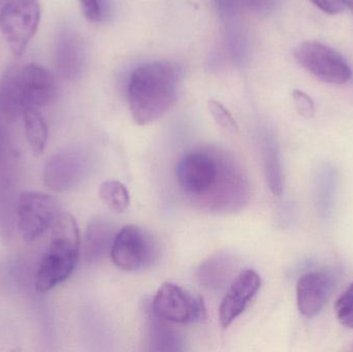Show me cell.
<instances>
[{
  "label": "cell",
  "instance_id": "obj_1",
  "mask_svg": "<svg viewBox=\"0 0 353 352\" xmlns=\"http://www.w3.org/2000/svg\"><path fill=\"white\" fill-rule=\"evenodd\" d=\"M176 177L185 196L205 212H238L250 198L246 172L234 155L217 147L185 153L176 163Z\"/></svg>",
  "mask_w": 353,
  "mask_h": 352
},
{
  "label": "cell",
  "instance_id": "obj_2",
  "mask_svg": "<svg viewBox=\"0 0 353 352\" xmlns=\"http://www.w3.org/2000/svg\"><path fill=\"white\" fill-rule=\"evenodd\" d=\"M178 82V72L171 62H148L136 68L128 83V105L134 122L147 125L163 117L175 103Z\"/></svg>",
  "mask_w": 353,
  "mask_h": 352
},
{
  "label": "cell",
  "instance_id": "obj_3",
  "mask_svg": "<svg viewBox=\"0 0 353 352\" xmlns=\"http://www.w3.org/2000/svg\"><path fill=\"white\" fill-rule=\"evenodd\" d=\"M57 96L55 76L39 64H14L10 66L0 81V109L14 119L28 107H47Z\"/></svg>",
  "mask_w": 353,
  "mask_h": 352
},
{
  "label": "cell",
  "instance_id": "obj_4",
  "mask_svg": "<svg viewBox=\"0 0 353 352\" xmlns=\"http://www.w3.org/2000/svg\"><path fill=\"white\" fill-rule=\"evenodd\" d=\"M80 233L76 219L70 213H60L51 229L47 251L39 262L35 289L47 293L70 278L80 254Z\"/></svg>",
  "mask_w": 353,
  "mask_h": 352
},
{
  "label": "cell",
  "instance_id": "obj_5",
  "mask_svg": "<svg viewBox=\"0 0 353 352\" xmlns=\"http://www.w3.org/2000/svg\"><path fill=\"white\" fill-rule=\"evenodd\" d=\"M39 0H6L0 10V30L14 55L26 52L41 22Z\"/></svg>",
  "mask_w": 353,
  "mask_h": 352
},
{
  "label": "cell",
  "instance_id": "obj_6",
  "mask_svg": "<svg viewBox=\"0 0 353 352\" xmlns=\"http://www.w3.org/2000/svg\"><path fill=\"white\" fill-rule=\"evenodd\" d=\"M159 256L157 240L143 227L125 225L116 234L111 258L121 270L132 272L148 268L157 262Z\"/></svg>",
  "mask_w": 353,
  "mask_h": 352
},
{
  "label": "cell",
  "instance_id": "obj_7",
  "mask_svg": "<svg viewBox=\"0 0 353 352\" xmlns=\"http://www.w3.org/2000/svg\"><path fill=\"white\" fill-rule=\"evenodd\" d=\"M59 214L57 198L41 192H23L17 200V229L24 241L34 242L52 229Z\"/></svg>",
  "mask_w": 353,
  "mask_h": 352
},
{
  "label": "cell",
  "instance_id": "obj_8",
  "mask_svg": "<svg viewBox=\"0 0 353 352\" xmlns=\"http://www.w3.org/2000/svg\"><path fill=\"white\" fill-rule=\"evenodd\" d=\"M294 58L306 72L321 82L342 85L352 79V70L343 56L325 43L305 41L296 48Z\"/></svg>",
  "mask_w": 353,
  "mask_h": 352
},
{
  "label": "cell",
  "instance_id": "obj_9",
  "mask_svg": "<svg viewBox=\"0 0 353 352\" xmlns=\"http://www.w3.org/2000/svg\"><path fill=\"white\" fill-rule=\"evenodd\" d=\"M151 311L161 320L173 324H194L205 318V307L199 296L175 283L159 287L151 304Z\"/></svg>",
  "mask_w": 353,
  "mask_h": 352
},
{
  "label": "cell",
  "instance_id": "obj_10",
  "mask_svg": "<svg viewBox=\"0 0 353 352\" xmlns=\"http://www.w3.org/2000/svg\"><path fill=\"white\" fill-rule=\"evenodd\" d=\"M86 158L77 150H64L50 157L43 172V184L54 191L78 185L86 171Z\"/></svg>",
  "mask_w": 353,
  "mask_h": 352
},
{
  "label": "cell",
  "instance_id": "obj_11",
  "mask_svg": "<svg viewBox=\"0 0 353 352\" xmlns=\"http://www.w3.org/2000/svg\"><path fill=\"white\" fill-rule=\"evenodd\" d=\"M261 285V276L253 270L243 271L234 278L220 304L219 324L222 328H228L245 311Z\"/></svg>",
  "mask_w": 353,
  "mask_h": 352
},
{
  "label": "cell",
  "instance_id": "obj_12",
  "mask_svg": "<svg viewBox=\"0 0 353 352\" xmlns=\"http://www.w3.org/2000/svg\"><path fill=\"white\" fill-rule=\"evenodd\" d=\"M335 285V276L329 271H316L301 276L296 284L299 310L306 318H314L325 307Z\"/></svg>",
  "mask_w": 353,
  "mask_h": 352
},
{
  "label": "cell",
  "instance_id": "obj_13",
  "mask_svg": "<svg viewBox=\"0 0 353 352\" xmlns=\"http://www.w3.org/2000/svg\"><path fill=\"white\" fill-rule=\"evenodd\" d=\"M84 48L82 41L72 32H63L56 43L55 62L58 74L66 81L80 76L84 65Z\"/></svg>",
  "mask_w": 353,
  "mask_h": 352
},
{
  "label": "cell",
  "instance_id": "obj_14",
  "mask_svg": "<svg viewBox=\"0 0 353 352\" xmlns=\"http://www.w3.org/2000/svg\"><path fill=\"white\" fill-rule=\"evenodd\" d=\"M116 234L113 225L109 221L103 218L93 219L85 233V260L88 262H99L111 254Z\"/></svg>",
  "mask_w": 353,
  "mask_h": 352
},
{
  "label": "cell",
  "instance_id": "obj_15",
  "mask_svg": "<svg viewBox=\"0 0 353 352\" xmlns=\"http://www.w3.org/2000/svg\"><path fill=\"white\" fill-rule=\"evenodd\" d=\"M8 169L6 161L0 163V231L3 238L10 237L18 200L14 202L12 176Z\"/></svg>",
  "mask_w": 353,
  "mask_h": 352
},
{
  "label": "cell",
  "instance_id": "obj_16",
  "mask_svg": "<svg viewBox=\"0 0 353 352\" xmlns=\"http://www.w3.org/2000/svg\"><path fill=\"white\" fill-rule=\"evenodd\" d=\"M24 120L25 136L30 150L35 156L43 154L47 146L48 126L39 109L28 107L22 114Z\"/></svg>",
  "mask_w": 353,
  "mask_h": 352
},
{
  "label": "cell",
  "instance_id": "obj_17",
  "mask_svg": "<svg viewBox=\"0 0 353 352\" xmlns=\"http://www.w3.org/2000/svg\"><path fill=\"white\" fill-rule=\"evenodd\" d=\"M151 311V309H150ZM165 320L157 318L152 311L149 315L148 337L152 351H181L180 338Z\"/></svg>",
  "mask_w": 353,
  "mask_h": 352
},
{
  "label": "cell",
  "instance_id": "obj_18",
  "mask_svg": "<svg viewBox=\"0 0 353 352\" xmlns=\"http://www.w3.org/2000/svg\"><path fill=\"white\" fill-rule=\"evenodd\" d=\"M99 196L111 210L122 213L130 204V192L128 188L116 180H108L99 186Z\"/></svg>",
  "mask_w": 353,
  "mask_h": 352
},
{
  "label": "cell",
  "instance_id": "obj_19",
  "mask_svg": "<svg viewBox=\"0 0 353 352\" xmlns=\"http://www.w3.org/2000/svg\"><path fill=\"white\" fill-rule=\"evenodd\" d=\"M265 171L270 189L275 196H281L284 188L283 171L279 155L274 147H268L265 150Z\"/></svg>",
  "mask_w": 353,
  "mask_h": 352
},
{
  "label": "cell",
  "instance_id": "obj_20",
  "mask_svg": "<svg viewBox=\"0 0 353 352\" xmlns=\"http://www.w3.org/2000/svg\"><path fill=\"white\" fill-rule=\"evenodd\" d=\"M208 110L211 114L216 123L230 134H236L239 132V126L236 120L232 117V114L224 107L219 101H209L208 103Z\"/></svg>",
  "mask_w": 353,
  "mask_h": 352
},
{
  "label": "cell",
  "instance_id": "obj_21",
  "mask_svg": "<svg viewBox=\"0 0 353 352\" xmlns=\"http://www.w3.org/2000/svg\"><path fill=\"white\" fill-rule=\"evenodd\" d=\"M83 16L88 22L101 23L107 16L105 0H79Z\"/></svg>",
  "mask_w": 353,
  "mask_h": 352
},
{
  "label": "cell",
  "instance_id": "obj_22",
  "mask_svg": "<svg viewBox=\"0 0 353 352\" xmlns=\"http://www.w3.org/2000/svg\"><path fill=\"white\" fill-rule=\"evenodd\" d=\"M335 310L340 324L353 329V296L345 291L336 302Z\"/></svg>",
  "mask_w": 353,
  "mask_h": 352
},
{
  "label": "cell",
  "instance_id": "obj_23",
  "mask_svg": "<svg viewBox=\"0 0 353 352\" xmlns=\"http://www.w3.org/2000/svg\"><path fill=\"white\" fill-rule=\"evenodd\" d=\"M294 107L296 111L304 118H312L315 114L314 101L307 93L302 90H294L292 92Z\"/></svg>",
  "mask_w": 353,
  "mask_h": 352
},
{
  "label": "cell",
  "instance_id": "obj_24",
  "mask_svg": "<svg viewBox=\"0 0 353 352\" xmlns=\"http://www.w3.org/2000/svg\"><path fill=\"white\" fill-rule=\"evenodd\" d=\"M319 10L329 14H337L344 10V6L340 0H311Z\"/></svg>",
  "mask_w": 353,
  "mask_h": 352
},
{
  "label": "cell",
  "instance_id": "obj_25",
  "mask_svg": "<svg viewBox=\"0 0 353 352\" xmlns=\"http://www.w3.org/2000/svg\"><path fill=\"white\" fill-rule=\"evenodd\" d=\"M8 138L6 134V128L0 123V163L8 158Z\"/></svg>",
  "mask_w": 353,
  "mask_h": 352
},
{
  "label": "cell",
  "instance_id": "obj_26",
  "mask_svg": "<svg viewBox=\"0 0 353 352\" xmlns=\"http://www.w3.org/2000/svg\"><path fill=\"white\" fill-rule=\"evenodd\" d=\"M343 4L344 8H350V12H352L353 14V0H340Z\"/></svg>",
  "mask_w": 353,
  "mask_h": 352
},
{
  "label": "cell",
  "instance_id": "obj_27",
  "mask_svg": "<svg viewBox=\"0 0 353 352\" xmlns=\"http://www.w3.org/2000/svg\"><path fill=\"white\" fill-rule=\"evenodd\" d=\"M347 291L348 293H350V295L353 296V283L352 285H350V287H348L347 289Z\"/></svg>",
  "mask_w": 353,
  "mask_h": 352
}]
</instances>
